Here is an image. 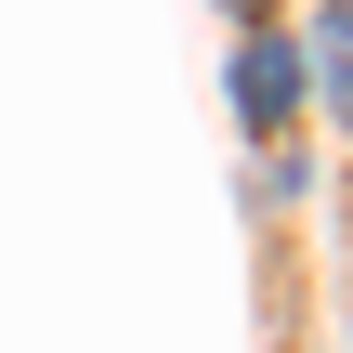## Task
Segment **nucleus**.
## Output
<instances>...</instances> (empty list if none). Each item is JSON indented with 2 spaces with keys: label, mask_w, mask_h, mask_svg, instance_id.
<instances>
[{
  "label": "nucleus",
  "mask_w": 353,
  "mask_h": 353,
  "mask_svg": "<svg viewBox=\"0 0 353 353\" xmlns=\"http://www.w3.org/2000/svg\"><path fill=\"white\" fill-rule=\"evenodd\" d=\"M301 92H314V79H301V39H288V26H249V39H236V118H249L262 144H288Z\"/></svg>",
  "instance_id": "f257e3e1"
},
{
  "label": "nucleus",
  "mask_w": 353,
  "mask_h": 353,
  "mask_svg": "<svg viewBox=\"0 0 353 353\" xmlns=\"http://www.w3.org/2000/svg\"><path fill=\"white\" fill-rule=\"evenodd\" d=\"M301 79L327 92V118L353 131V0H327V13H314V39H301Z\"/></svg>",
  "instance_id": "f03ea898"
}]
</instances>
